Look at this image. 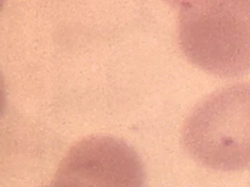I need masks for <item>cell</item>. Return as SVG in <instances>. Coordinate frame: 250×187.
Masks as SVG:
<instances>
[{
    "label": "cell",
    "mask_w": 250,
    "mask_h": 187,
    "mask_svg": "<svg viewBox=\"0 0 250 187\" xmlns=\"http://www.w3.org/2000/svg\"><path fill=\"white\" fill-rule=\"evenodd\" d=\"M177 25L180 47L198 68L220 77L250 70V1H183Z\"/></svg>",
    "instance_id": "1"
},
{
    "label": "cell",
    "mask_w": 250,
    "mask_h": 187,
    "mask_svg": "<svg viewBox=\"0 0 250 187\" xmlns=\"http://www.w3.org/2000/svg\"><path fill=\"white\" fill-rule=\"evenodd\" d=\"M183 142L188 154L210 168H250V84L211 94L188 116Z\"/></svg>",
    "instance_id": "2"
},
{
    "label": "cell",
    "mask_w": 250,
    "mask_h": 187,
    "mask_svg": "<svg viewBox=\"0 0 250 187\" xmlns=\"http://www.w3.org/2000/svg\"><path fill=\"white\" fill-rule=\"evenodd\" d=\"M52 187H145L138 153L121 139L92 135L76 142L61 161Z\"/></svg>",
    "instance_id": "3"
},
{
    "label": "cell",
    "mask_w": 250,
    "mask_h": 187,
    "mask_svg": "<svg viewBox=\"0 0 250 187\" xmlns=\"http://www.w3.org/2000/svg\"><path fill=\"white\" fill-rule=\"evenodd\" d=\"M43 187H52L50 184H48V185H46V186H43Z\"/></svg>",
    "instance_id": "4"
}]
</instances>
